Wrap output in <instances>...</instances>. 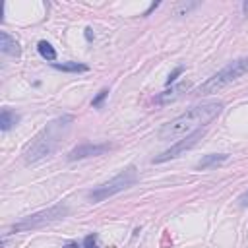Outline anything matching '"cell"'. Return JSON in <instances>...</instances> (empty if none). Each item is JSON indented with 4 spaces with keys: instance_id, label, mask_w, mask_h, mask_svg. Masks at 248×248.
Instances as JSON below:
<instances>
[{
    "instance_id": "cell-1",
    "label": "cell",
    "mask_w": 248,
    "mask_h": 248,
    "mask_svg": "<svg viewBox=\"0 0 248 248\" xmlns=\"http://www.w3.org/2000/svg\"><path fill=\"white\" fill-rule=\"evenodd\" d=\"M223 110V103L221 101H207L202 105H196L192 108H188L186 112L178 114L176 118L169 120L167 124H163V128L159 130V140L169 141V140H178V138H186L198 130H203V126H207L211 120H215Z\"/></svg>"
},
{
    "instance_id": "cell-2",
    "label": "cell",
    "mask_w": 248,
    "mask_h": 248,
    "mask_svg": "<svg viewBox=\"0 0 248 248\" xmlns=\"http://www.w3.org/2000/svg\"><path fill=\"white\" fill-rule=\"evenodd\" d=\"M74 122V116L72 114H64V116H58L54 120H50L23 149V159L25 163H35L39 159H45L48 157L60 143V140L68 134L70 126Z\"/></svg>"
},
{
    "instance_id": "cell-3",
    "label": "cell",
    "mask_w": 248,
    "mask_h": 248,
    "mask_svg": "<svg viewBox=\"0 0 248 248\" xmlns=\"http://www.w3.org/2000/svg\"><path fill=\"white\" fill-rule=\"evenodd\" d=\"M244 74H248V56L246 58H236V60L229 62L217 74H213L203 83H200L192 93L194 95H211V93H217L225 85H229V83L236 81L238 78H242Z\"/></svg>"
},
{
    "instance_id": "cell-4",
    "label": "cell",
    "mask_w": 248,
    "mask_h": 248,
    "mask_svg": "<svg viewBox=\"0 0 248 248\" xmlns=\"http://www.w3.org/2000/svg\"><path fill=\"white\" fill-rule=\"evenodd\" d=\"M136 180H138V170H136L134 165H128L126 169H122V170H120L116 176H112L110 180H107V182L95 186L93 190H89L87 200H89L91 203H99V202H103V200H107V198H110V196H114V194L126 190V188H130Z\"/></svg>"
},
{
    "instance_id": "cell-5",
    "label": "cell",
    "mask_w": 248,
    "mask_h": 248,
    "mask_svg": "<svg viewBox=\"0 0 248 248\" xmlns=\"http://www.w3.org/2000/svg\"><path fill=\"white\" fill-rule=\"evenodd\" d=\"M66 215H68V207L62 205V203H58V205H52V207H48V209H43V211H37V213H33V215L23 217L21 221L14 223V225L8 229V232H25V231L41 229V227H45V225H50V223H54V221L64 219Z\"/></svg>"
},
{
    "instance_id": "cell-6",
    "label": "cell",
    "mask_w": 248,
    "mask_h": 248,
    "mask_svg": "<svg viewBox=\"0 0 248 248\" xmlns=\"http://www.w3.org/2000/svg\"><path fill=\"white\" fill-rule=\"evenodd\" d=\"M202 138H203V130H198V132H194V134H190V136L182 138L180 141H176L174 145H170L169 149H165L161 155H157V157L153 159V163H165V161H169V159L178 157L180 153H184V151L192 149V147H194Z\"/></svg>"
},
{
    "instance_id": "cell-7",
    "label": "cell",
    "mask_w": 248,
    "mask_h": 248,
    "mask_svg": "<svg viewBox=\"0 0 248 248\" xmlns=\"http://www.w3.org/2000/svg\"><path fill=\"white\" fill-rule=\"evenodd\" d=\"M108 143H81L76 145L72 151H68V161H79V159H87V157H97L103 155L105 151H108Z\"/></svg>"
},
{
    "instance_id": "cell-8",
    "label": "cell",
    "mask_w": 248,
    "mask_h": 248,
    "mask_svg": "<svg viewBox=\"0 0 248 248\" xmlns=\"http://www.w3.org/2000/svg\"><path fill=\"white\" fill-rule=\"evenodd\" d=\"M188 89H190V83H188V81H180V83H176L174 87L165 89L163 93H159V95L155 97V103H157V105H167V103L178 99V97L182 95V91H188Z\"/></svg>"
},
{
    "instance_id": "cell-9",
    "label": "cell",
    "mask_w": 248,
    "mask_h": 248,
    "mask_svg": "<svg viewBox=\"0 0 248 248\" xmlns=\"http://www.w3.org/2000/svg\"><path fill=\"white\" fill-rule=\"evenodd\" d=\"M0 50L4 54H10V56H19L21 54L19 43L12 35H8L6 31H0Z\"/></svg>"
},
{
    "instance_id": "cell-10",
    "label": "cell",
    "mask_w": 248,
    "mask_h": 248,
    "mask_svg": "<svg viewBox=\"0 0 248 248\" xmlns=\"http://www.w3.org/2000/svg\"><path fill=\"white\" fill-rule=\"evenodd\" d=\"M227 159H229L227 153H209V155H203V157L196 163V167L202 169V170H205V169H211V167H217V165L225 163Z\"/></svg>"
},
{
    "instance_id": "cell-11",
    "label": "cell",
    "mask_w": 248,
    "mask_h": 248,
    "mask_svg": "<svg viewBox=\"0 0 248 248\" xmlns=\"http://www.w3.org/2000/svg\"><path fill=\"white\" fill-rule=\"evenodd\" d=\"M17 122H19V116H17L14 110L2 108V112H0V130H2V132H8V130L14 128Z\"/></svg>"
},
{
    "instance_id": "cell-12",
    "label": "cell",
    "mask_w": 248,
    "mask_h": 248,
    "mask_svg": "<svg viewBox=\"0 0 248 248\" xmlns=\"http://www.w3.org/2000/svg\"><path fill=\"white\" fill-rule=\"evenodd\" d=\"M37 50H39V54H41L45 60H48V62L54 64V60H56V50H54V46H52L48 41H39Z\"/></svg>"
},
{
    "instance_id": "cell-13",
    "label": "cell",
    "mask_w": 248,
    "mask_h": 248,
    "mask_svg": "<svg viewBox=\"0 0 248 248\" xmlns=\"http://www.w3.org/2000/svg\"><path fill=\"white\" fill-rule=\"evenodd\" d=\"M52 68H56V70H60V72H74V74H78V72H87V70H89L85 64H79V62H62V64L54 62Z\"/></svg>"
},
{
    "instance_id": "cell-14",
    "label": "cell",
    "mask_w": 248,
    "mask_h": 248,
    "mask_svg": "<svg viewBox=\"0 0 248 248\" xmlns=\"http://www.w3.org/2000/svg\"><path fill=\"white\" fill-rule=\"evenodd\" d=\"M108 97V89L105 87V89H101L99 93H97V97L91 101V107H95V108H99V107H103V101Z\"/></svg>"
},
{
    "instance_id": "cell-15",
    "label": "cell",
    "mask_w": 248,
    "mask_h": 248,
    "mask_svg": "<svg viewBox=\"0 0 248 248\" xmlns=\"http://www.w3.org/2000/svg\"><path fill=\"white\" fill-rule=\"evenodd\" d=\"M97 240H99L97 232H91V234H87V236L83 238V248H99Z\"/></svg>"
},
{
    "instance_id": "cell-16",
    "label": "cell",
    "mask_w": 248,
    "mask_h": 248,
    "mask_svg": "<svg viewBox=\"0 0 248 248\" xmlns=\"http://www.w3.org/2000/svg\"><path fill=\"white\" fill-rule=\"evenodd\" d=\"M182 72H184V68H182V66L174 68V72H172V74H169V78H167V85H170V83H172V81H174V79H176V78H178Z\"/></svg>"
},
{
    "instance_id": "cell-17",
    "label": "cell",
    "mask_w": 248,
    "mask_h": 248,
    "mask_svg": "<svg viewBox=\"0 0 248 248\" xmlns=\"http://www.w3.org/2000/svg\"><path fill=\"white\" fill-rule=\"evenodd\" d=\"M236 202H238V205H240V207H246V205H248V190H246L244 194H240Z\"/></svg>"
},
{
    "instance_id": "cell-18",
    "label": "cell",
    "mask_w": 248,
    "mask_h": 248,
    "mask_svg": "<svg viewBox=\"0 0 248 248\" xmlns=\"http://www.w3.org/2000/svg\"><path fill=\"white\" fill-rule=\"evenodd\" d=\"M85 39H87V41L93 39V29H91V27H85Z\"/></svg>"
},
{
    "instance_id": "cell-19",
    "label": "cell",
    "mask_w": 248,
    "mask_h": 248,
    "mask_svg": "<svg viewBox=\"0 0 248 248\" xmlns=\"http://www.w3.org/2000/svg\"><path fill=\"white\" fill-rule=\"evenodd\" d=\"M62 248H79V244H78V242H68V244L62 246Z\"/></svg>"
},
{
    "instance_id": "cell-20",
    "label": "cell",
    "mask_w": 248,
    "mask_h": 248,
    "mask_svg": "<svg viewBox=\"0 0 248 248\" xmlns=\"http://www.w3.org/2000/svg\"><path fill=\"white\" fill-rule=\"evenodd\" d=\"M242 10H244V14H248V2L242 4Z\"/></svg>"
}]
</instances>
